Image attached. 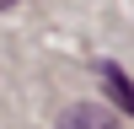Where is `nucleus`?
<instances>
[{
  "label": "nucleus",
  "mask_w": 134,
  "mask_h": 129,
  "mask_svg": "<svg viewBox=\"0 0 134 129\" xmlns=\"http://www.w3.org/2000/svg\"><path fill=\"white\" fill-rule=\"evenodd\" d=\"M54 129H118V118L107 113L102 102H75V108H64L59 113V124Z\"/></svg>",
  "instance_id": "obj_1"
},
{
  "label": "nucleus",
  "mask_w": 134,
  "mask_h": 129,
  "mask_svg": "<svg viewBox=\"0 0 134 129\" xmlns=\"http://www.w3.org/2000/svg\"><path fill=\"white\" fill-rule=\"evenodd\" d=\"M97 75H102V86H107V97H113V102H118V108H124V113L134 118V75H124L118 64H102Z\"/></svg>",
  "instance_id": "obj_2"
},
{
  "label": "nucleus",
  "mask_w": 134,
  "mask_h": 129,
  "mask_svg": "<svg viewBox=\"0 0 134 129\" xmlns=\"http://www.w3.org/2000/svg\"><path fill=\"white\" fill-rule=\"evenodd\" d=\"M5 6H16V0H0V11H5Z\"/></svg>",
  "instance_id": "obj_3"
}]
</instances>
